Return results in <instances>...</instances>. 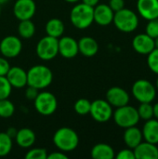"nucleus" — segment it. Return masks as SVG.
I'll return each mask as SVG.
<instances>
[{
  "instance_id": "1",
  "label": "nucleus",
  "mask_w": 158,
  "mask_h": 159,
  "mask_svg": "<svg viewBox=\"0 0 158 159\" xmlns=\"http://www.w3.org/2000/svg\"><path fill=\"white\" fill-rule=\"evenodd\" d=\"M53 80L51 70L45 65H34L27 72V85L37 89L47 88Z\"/></svg>"
},
{
  "instance_id": "2",
  "label": "nucleus",
  "mask_w": 158,
  "mask_h": 159,
  "mask_svg": "<svg viewBox=\"0 0 158 159\" xmlns=\"http://www.w3.org/2000/svg\"><path fill=\"white\" fill-rule=\"evenodd\" d=\"M53 143L59 150L71 152L78 146L79 137L73 129L63 127L57 129L54 133Z\"/></svg>"
},
{
  "instance_id": "3",
  "label": "nucleus",
  "mask_w": 158,
  "mask_h": 159,
  "mask_svg": "<svg viewBox=\"0 0 158 159\" xmlns=\"http://www.w3.org/2000/svg\"><path fill=\"white\" fill-rule=\"evenodd\" d=\"M93 7L88 6L84 3L76 4L71 10L70 20L72 24L80 30L88 28L94 21Z\"/></svg>"
},
{
  "instance_id": "4",
  "label": "nucleus",
  "mask_w": 158,
  "mask_h": 159,
  "mask_svg": "<svg viewBox=\"0 0 158 159\" xmlns=\"http://www.w3.org/2000/svg\"><path fill=\"white\" fill-rule=\"evenodd\" d=\"M113 22L119 31L131 33L137 29L139 25V18L134 11L124 7L115 12Z\"/></svg>"
},
{
  "instance_id": "5",
  "label": "nucleus",
  "mask_w": 158,
  "mask_h": 159,
  "mask_svg": "<svg viewBox=\"0 0 158 159\" xmlns=\"http://www.w3.org/2000/svg\"><path fill=\"white\" fill-rule=\"evenodd\" d=\"M113 117L115 124L123 129L136 126L141 119L138 110L129 104L117 107L113 113Z\"/></svg>"
},
{
  "instance_id": "6",
  "label": "nucleus",
  "mask_w": 158,
  "mask_h": 159,
  "mask_svg": "<svg viewBox=\"0 0 158 159\" xmlns=\"http://www.w3.org/2000/svg\"><path fill=\"white\" fill-rule=\"evenodd\" d=\"M59 38L46 35L36 45V54L43 61H50L59 54Z\"/></svg>"
},
{
  "instance_id": "7",
  "label": "nucleus",
  "mask_w": 158,
  "mask_h": 159,
  "mask_svg": "<svg viewBox=\"0 0 158 159\" xmlns=\"http://www.w3.org/2000/svg\"><path fill=\"white\" fill-rule=\"evenodd\" d=\"M132 94L141 103L152 102L156 96V89L150 81L146 79H139L132 86Z\"/></svg>"
},
{
  "instance_id": "8",
  "label": "nucleus",
  "mask_w": 158,
  "mask_h": 159,
  "mask_svg": "<svg viewBox=\"0 0 158 159\" xmlns=\"http://www.w3.org/2000/svg\"><path fill=\"white\" fill-rule=\"evenodd\" d=\"M35 110L42 116H50L57 110L58 102L51 92L43 91L38 93L36 98L34 100Z\"/></svg>"
},
{
  "instance_id": "9",
  "label": "nucleus",
  "mask_w": 158,
  "mask_h": 159,
  "mask_svg": "<svg viewBox=\"0 0 158 159\" xmlns=\"http://www.w3.org/2000/svg\"><path fill=\"white\" fill-rule=\"evenodd\" d=\"M89 114L95 121L104 123L113 116V108L106 100L99 99L91 102Z\"/></svg>"
},
{
  "instance_id": "10",
  "label": "nucleus",
  "mask_w": 158,
  "mask_h": 159,
  "mask_svg": "<svg viewBox=\"0 0 158 159\" xmlns=\"http://www.w3.org/2000/svg\"><path fill=\"white\" fill-rule=\"evenodd\" d=\"M22 48V43L15 35H7L0 42V52L5 58L12 59L17 57Z\"/></svg>"
},
{
  "instance_id": "11",
  "label": "nucleus",
  "mask_w": 158,
  "mask_h": 159,
  "mask_svg": "<svg viewBox=\"0 0 158 159\" xmlns=\"http://www.w3.org/2000/svg\"><path fill=\"white\" fill-rule=\"evenodd\" d=\"M36 10V6L34 0H17L13 6L14 16L19 20H31Z\"/></svg>"
},
{
  "instance_id": "12",
  "label": "nucleus",
  "mask_w": 158,
  "mask_h": 159,
  "mask_svg": "<svg viewBox=\"0 0 158 159\" xmlns=\"http://www.w3.org/2000/svg\"><path fill=\"white\" fill-rule=\"evenodd\" d=\"M59 45V54L65 59L74 58L78 50V42L71 36H63L58 40Z\"/></svg>"
},
{
  "instance_id": "13",
  "label": "nucleus",
  "mask_w": 158,
  "mask_h": 159,
  "mask_svg": "<svg viewBox=\"0 0 158 159\" xmlns=\"http://www.w3.org/2000/svg\"><path fill=\"white\" fill-rule=\"evenodd\" d=\"M106 101L114 107H121L129 104V95L122 88L113 87L106 92Z\"/></svg>"
},
{
  "instance_id": "14",
  "label": "nucleus",
  "mask_w": 158,
  "mask_h": 159,
  "mask_svg": "<svg viewBox=\"0 0 158 159\" xmlns=\"http://www.w3.org/2000/svg\"><path fill=\"white\" fill-rule=\"evenodd\" d=\"M115 12L111 9L109 5L98 4L93 8L94 21L101 26H106L113 22Z\"/></svg>"
},
{
  "instance_id": "15",
  "label": "nucleus",
  "mask_w": 158,
  "mask_h": 159,
  "mask_svg": "<svg viewBox=\"0 0 158 159\" xmlns=\"http://www.w3.org/2000/svg\"><path fill=\"white\" fill-rule=\"evenodd\" d=\"M132 47L136 52L148 55L155 48V41L147 34H139L133 38Z\"/></svg>"
},
{
  "instance_id": "16",
  "label": "nucleus",
  "mask_w": 158,
  "mask_h": 159,
  "mask_svg": "<svg viewBox=\"0 0 158 159\" xmlns=\"http://www.w3.org/2000/svg\"><path fill=\"white\" fill-rule=\"evenodd\" d=\"M137 8L140 15L147 20L158 18V0H138Z\"/></svg>"
},
{
  "instance_id": "17",
  "label": "nucleus",
  "mask_w": 158,
  "mask_h": 159,
  "mask_svg": "<svg viewBox=\"0 0 158 159\" xmlns=\"http://www.w3.org/2000/svg\"><path fill=\"white\" fill-rule=\"evenodd\" d=\"M6 77L12 88L21 89L27 85V72L20 67H10L6 75Z\"/></svg>"
},
{
  "instance_id": "18",
  "label": "nucleus",
  "mask_w": 158,
  "mask_h": 159,
  "mask_svg": "<svg viewBox=\"0 0 158 159\" xmlns=\"http://www.w3.org/2000/svg\"><path fill=\"white\" fill-rule=\"evenodd\" d=\"M133 151L135 159H158V147L156 144L148 142L141 143Z\"/></svg>"
},
{
  "instance_id": "19",
  "label": "nucleus",
  "mask_w": 158,
  "mask_h": 159,
  "mask_svg": "<svg viewBox=\"0 0 158 159\" xmlns=\"http://www.w3.org/2000/svg\"><path fill=\"white\" fill-rule=\"evenodd\" d=\"M78 50L83 56L90 58L98 53L99 44L93 37L84 36L78 41Z\"/></svg>"
},
{
  "instance_id": "20",
  "label": "nucleus",
  "mask_w": 158,
  "mask_h": 159,
  "mask_svg": "<svg viewBox=\"0 0 158 159\" xmlns=\"http://www.w3.org/2000/svg\"><path fill=\"white\" fill-rule=\"evenodd\" d=\"M142 138L145 142L157 144L158 143V120L157 119H149L146 120L143 125L142 130Z\"/></svg>"
},
{
  "instance_id": "21",
  "label": "nucleus",
  "mask_w": 158,
  "mask_h": 159,
  "mask_svg": "<svg viewBox=\"0 0 158 159\" xmlns=\"http://www.w3.org/2000/svg\"><path fill=\"white\" fill-rule=\"evenodd\" d=\"M123 139H124L126 145L129 148L134 149L136 146H138L142 143L143 138H142V130L136 128L135 126H133V127H129L126 129L124 135H123Z\"/></svg>"
},
{
  "instance_id": "22",
  "label": "nucleus",
  "mask_w": 158,
  "mask_h": 159,
  "mask_svg": "<svg viewBox=\"0 0 158 159\" xmlns=\"http://www.w3.org/2000/svg\"><path fill=\"white\" fill-rule=\"evenodd\" d=\"M17 144L21 148H30L35 143L34 132L28 128H23L17 130L15 135Z\"/></svg>"
},
{
  "instance_id": "23",
  "label": "nucleus",
  "mask_w": 158,
  "mask_h": 159,
  "mask_svg": "<svg viewBox=\"0 0 158 159\" xmlns=\"http://www.w3.org/2000/svg\"><path fill=\"white\" fill-rule=\"evenodd\" d=\"M91 157L94 159H113L115 157V151L109 144L98 143L92 147Z\"/></svg>"
},
{
  "instance_id": "24",
  "label": "nucleus",
  "mask_w": 158,
  "mask_h": 159,
  "mask_svg": "<svg viewBox=\"0 0 158 159\" xmlns=\"http://www.w3.org/2000/svg\"><path fill=\"white\" fill-rule=\"evenodd\" d=\"M46 32L47 35L60 38L64 33V24L58 18L50 19L46 24Z\"/></svg>"
},
{
  "instance_id": "25",
  "label": "nucleus",
  "mask_w": 158,
  "mask_h": 159,
  "mask_svg": "<svg viewBox=\"0 0 158 159\" xmlns=\"http://www.w3.org/2000/svg\"><path fill=\"white\" fill-rule=\"evenodd\" d=\"M18 32L22 38L28 39L34 36L35 33V26L31 20H20V24L18 26Z\"/></svg>"
},
{
  "instance_id": "26",
  "label": "nucleus",
  "mask_w": 158,
  "mask_h": 159,
  "mask_svg": "<svg viewBox=\"0 0 158 159\" xmlns=\"http://www.w3.org/2000/svg\"><path fill=\"white\" fill-rule=\"evenodd\" d=\"M12 149V138L7 132H0V157L7 156Z\"/></svg>"
},
{
  "instance_id": "27",
  "label": "nucleus",
  "mask_w": 158,
  "mask_h": 159,
  "mask_svg": "<svg viewBox=\"0 0 158 159\" xmlns=\"http://www.w3.org/2000/svg\"><path fill=\"white\" fill-rule=\"evenodd\" d=\"M15 112L14 104L7 99L0 100V117L8 118L13 116Z\"/></svg>"
},
{
  "instance_id": "28",
  "label": "nucleus",
  "mask_w": 158,
  "mask_h": 159,
  "mask_svg": "<svg viewBox=\"0 0 158 159\" xmlns=\"http://www.w3.org/2000/svg\"><path fill=\"white\" fill-rule=\"evenodd\" d=\"M90 106H91V102L88 100V99H79L75 102L74 109L75 111V113H77L80 116H86L88 114H89L90 111Z\"/></svg>"
},
{
  "instance_id": "29",
  "label": "nucleus",
  "mask_w": 158,
  "mask_h": 159,
  "mask_svg": "<svg viewBox=\"0 0 158 159\" xmlns=\"http://www.w3.org/2000/svg\"><path fill=\"white\" fill-rule=\"evenodd\" d=\"M137 110H138L140 118L143 120H149L153 118L154 116L153 105L151 104V102H142Z\"/></svg>"
},
{
  "instance_id": "30",
  "label": "nucleus",
  "mask_w": 158,
  "mask_h": 159,
  "mask_svg": "<svg viewBox=\"0 0 158 159\" xmlns=\"http://www.w3.org/2000/svg\"><path fill=\"white\" fill-rule=\"evenodd\" d=\"M12 87L6 75H0V100L8 99Z\"/></svg>"
},
{
  "instance_id": "31",
  "label": "nucleus",
  "mask_w": 158,
  "mask_h": 159,
  "mask_svg": "<svg viewBox=\"0 0 158 159\" xmlns=\"http://www.w3.org/2000/svg\"><path fill=\"white\" fill-rule=\"evenodd\" d=\"M147 64L153 73L158 75V48H154L148 54Z\"/></svg>"
},
{
  "instance_id": "32",
  "label": "nucleus",
  "mask_w": 158,
  "mask_h": 159,
  "mask_svg": "<svg viewBox=\"0 0 158 159\" xmlns=\"http://www.w3.org/2000/svg\"><path fill=\"white\" fill-rule=\"evenodd\" d=\"M26 159H47V152L44 148H33L25 155Z\"/></svg>"
},
{
  "instance_id": "33",
  "label": "nucleus",
  "mask_w": 158,
  "mask_h": 159,
  "mask_svg": "<svg viewBox=\"0 0 158 159\" xmlns=\"http://www.w3.org/2000/svg\"><path fill=\"white\" fill-rule=\"evenodd\" d=\"M146 33L149 36H151L152 38H156L158 36V18L156 19H153V20H149L147 25H146V29H145Z\"/></svg>"
},
{
  "instance_id": "34",
  "label": "nucleus",
  "mask_w": 158,
  "mask_h": 159,
  "mask_svg": "<svg viewBox=\"0 0 158 159\" xmlns=\"http://www.w3.org/2000/svg\"><path fill=\"white\" fill-rule=\"evenodd\" d=\"M116 158L117 159H135V155H134V151L133 149L130 148H127V149H123L121 150L117 155H116Z\"/></svg>"
},
{
  "instance_id": "35",
  "label": "nucleus",
  "mask_w": 158,
  "mask_h": 159,
  "mask_svg": "<svg viewBox=\"0 0 158 159\" xmlns=\"http://www.w3.org/2000/svg\"><path fill=\"white\" fill-rule=\"evenodd\" d=\"M109 7L114 12H116L125 7V1L124 0H110Z\"/></svg>"
},
{
  "instance_id": "36",
  "label": "nucleus",
  "mask_w": 158,
  "mask_h": 159,
  "mask_svg": "<svg viewBox=\"0 0 158 159\" xmlns=\"http://www.w3.org/2000/svg\"><path fill=\"white\" fill-rule=\"evenodd\" d=\"M10 68V65L8 61H7V58L0 57V75H6Z\"/></svg>"
},
{
  "instance_id": "37",
  "label": "nucleus",
  "mask_w": 158,
  "mask_h": 159,
  "mask_svg": "<svg viewBox=\"0 0 158 159\" xmlns=\"http://www.w3.org/2000/svg\"><path fill=\"white\" fill-rule=\"evenodd\" d=\"M38 90L37 89L34 88V87H30L28 86V89H26L25 92V96L28 100H34L36 98V96L38 95Z\"/></svg>"
},
{
  "instance_id": "38",
  "label": "nucleus",
  "mask_w": 158,
  "mask_h": 159,
  "mask_svg": "<svg viewBox=\"0 0 158 159\" xmlns=\"http://www.w3.org/2000/svg\"><path fill=\"white\" fill-rule=\"evenodd\" d=\"M68 157L61 151V152H55L50 155H47V159H67Z\"/></svg>"
},
{
  "instance_id": "39",
  "label": "nucleus",
  "mask_w": 158,
  "mask_h": 159,
  "mask_svg": "<svg viewBox=\"0 0 158 159\" xmlns=\"http://www.w3.org/2000/svg\"><path fill=\"white\" fill-rule=\"evenodd\" d=\"M100 0H82V3L88 5V6H90V7H95L99 4Z\"/></svg>"
},
{
  "instance_id": "40",
  "label": "nucleus",
  "mask_w": 158,
  "mask_h": 159,
  "mask_svg": "<svg viewBox=\"0 0 158 159\" xmlns=\"http://www.w3.org/2000/svg\"><path fill=\"white\" fill-rule=\"evenodd\" d=\"M7 133L11 138H13V137H15V135H16V133H17V130H16L15 129L10 128V129H8V130L7 131Z\"/></svg>"
},
{
  "instance_id": "41",
  "label": "nucleus",
  "mask_w": 158,
  "mask_h": 159,
  "mask_svg": "<svg viewBox=\"0 0 158 159\" xmlns=\"http://www.w3.org/2000/svg\"><path fill=\"white\" fill-rule=\"evenodd\" d=\"M153 111H154V116L158 120V102L153 105Z\"/></svg>"
},
{
  "instance_id": "42",
  "label": "nucleus",
  "mask_w": 158,
  "mask_h": 159,
  "mask_svg": "<svg viewBox=\"0 0 158 159\" xmlns=\"http://www.w3.org/2000/svg\"><path fill=\"white\" fill-rule=\"evenodd\" d=\"M154 41H155V48H158V36L154 38Z\"/></svg>"
},
{
  "instance_id": "43",
  "label": "nucleus",
  "mask_w": 158,
  "mask_h": 159,
  "mask_svg": "<svg viewBox=\"0 0 158 159\" xmlns=\"http://www.w3.org/2000/svg\"><path fill=\"white\" fill-rule=\"evenodd\" d=\"M66 2H68V3H77L78 1H80V0H65Z\"/></svg>"
},
{
  "instance_id": "44",
  "label": "nucleus",
  "mask_w": 158,
  "mask_h": 159,
  "mask_svg": "<svg viewBox=\"0 0 158 159\" xmlns=\"http://www.w3.org/2000/svg\"><path fill=\"white\" fill-rule=\"evenodd\" d=\"M8 0H0V5H3V4H6Z\"/></svg>"
},
{
  "instance_id": "45",
  "label": "nucleus",
  "mask_w": 158,
  "mask_h": 159,
  "mask_svg": "<svg viewBox=\"0 0 158 159\" xmlns=\"http://www.w3.org/2000/svg\"><path fill=\"white\" fill-rule=\"evenodd\" d=\"M156 88L158 89V77H157V79H156Z\"/></svg>"
},
{
  "instance_id": "46",
  "label": "nucleus",
  "mask_w": 158,
  "mask_h": 159,
  "mask_svg": "<svg viewBox=\"0 0 158 159\" xmlns=\"http://www.w3.org/2000/svg\"><path fill=\"white\" fill-rule=\"evenodd\" d=\"M0 14H1V5H0Z\"/></svg>"
}]
</instances>
